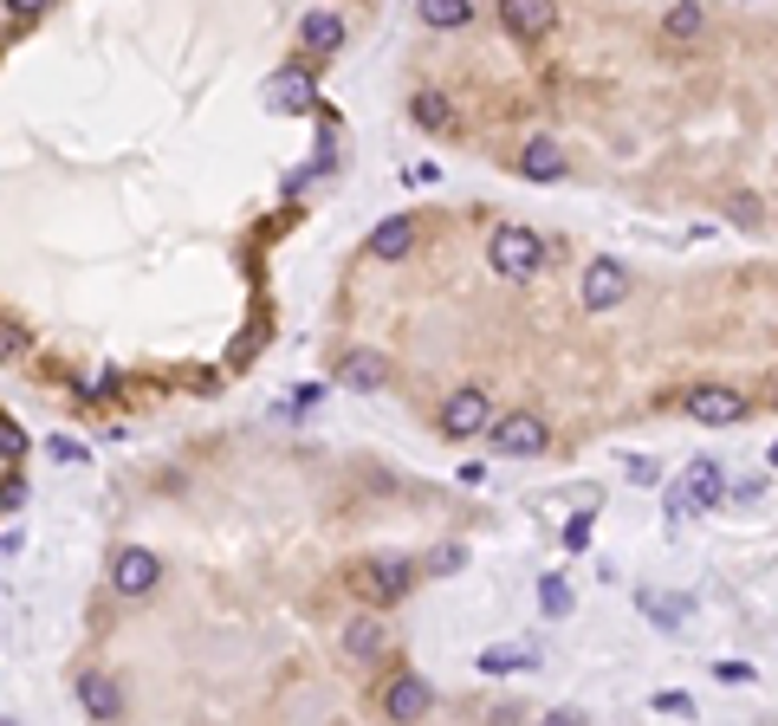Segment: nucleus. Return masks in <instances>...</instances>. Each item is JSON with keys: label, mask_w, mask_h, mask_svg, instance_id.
Returning a JSON list of instances; mask_svg holds the SVG:
<instances>
[{"label": "nucleus", "mask_w": 778, "mask_h": 726, "mask_svg": "<svg viewBox=\"0 0 778 726\" xmlns=\"http://www.w3.org/2000/svg\"><path fill=\"white\" fill-rule=\"evenodd\" d=\"M486 267L500 272V279H539V272H545V240L532 228H493Z\"/></svg>", "instance_id": "f257e3e1"}, {"label": "nucleus", "mask_w": 778, "mask_h": 726, "mask_svg": "<svg viewBox=\"0 0 778 726\" xmlns=\"http://www.w3.org/2000/svg\"><path fill=\"white\" fill-rule=\"evenodd\" d=\"M486 435H493V448H500V455H545V441H552V428L532 416V409H513V416H500L493 428H486Z\"/></svg>", "instance_id": "f03ea898"}, {"label": "nucleus", "mask_w": 778, "mask_h": 726, "mask_svg": "<svg viewBox=\"0 0 778 726\" xmlns=\"http://www.w3.org/2000/svg\"><path fill=\"white\" fill-rule=\"evenodd\" d=\"M481 428H493V402H486L481 389H454L442 402V435L447 441H467V435H481Z\"/></svg>", "instance_id": "7ed1b4c3"}, {"label": "nucleus", "mask_w": 778, "mask_h": 726, "mask_svg": "<svg viewBox=\"0 0 778 726\" xmlns=\"http://www.w3.org/2000/svg\"><path fill=\"white\" fill-rule=\"evenodd\" d=\"M500 27H506L519 46H539V39L558 27V7L552 0H500Z\"/></svg>", "instance_id": "20e7f679"}, {"label": "nucleus", "mask_w": 778, "mask_h": 726, "mask_svg": "<svg viewBox=\"0 0 778 726\" xmlns=\"http://www.w3.org/2000/svg\"><path fill=\"white\" fill-rule=\"evenodd\" d=\"M357 584H364V597H376V604H396L408 584H415V565H408L403 551H390V558H371L357 571Z\"/></svg>", "instance_id": "39448f33"}, {"label": "nucleus", "mask_w": 778, "mask_h": 726, "mask_svg": "<svg viewBox=\"0 0 778 726\" xmlns=\"http://www.w3.org/2000/svg\"><path fill=\"white\" fill-rule=\"evenodd\" d=\"M713 499H720V460H695V467H688V480H681L674 499H668V513H674V519H688V513H707Z\"/></svg>", "instance_id": "423d86ee"}, {"label": "nucleus", "mask_w": 778, "mask_h": 726, "mask_svg": "<svg viewBox=\"0 0 778 726\" xmlns=\"http://www.w3.org/2000/svg\"><path fill=\"white\" fill-rule=\"evenodd\" d=\"M688 416L707 421V428H733L746 416V396L740 389H720V382H701L695 396H688Z\"/></svg>", "instance_id": "0eeeda50"}, {"label": "nucleus", "mask_w": 778, "mask_h": 726, "mask_svg": "<svg viewBox=\"0 0 778 726\" xmlns=\"http://www.w3.org/2000/svg\"><path fill=\"white\" fill-rule=\"evenodd\" d=\"M429 707H435V688H429L422 675H396V682L383 688V714H390V720H422Z\"/></svg>", "instance_id": "6e6552de"}, {"label": "nucleus", "mask_w": 778, "mask_h": 726, "mask_svg": "<svg viewBox=\"0 0 778 726\" xmlns=\"http://www.w3.org/2000/svg\"><path fill=\"white\" fill-rule=\"evenodd\" d=\"M163 577V558L156 551H144V545H130V551H117V565H111V584L124 590V597H144L149 584Z\"/></svg>", "instance_id": "1a4fd4ad"}, {"label": "nucleus", "mask_w": 778, "mask_h": 726, "mask_svg": "<svg viewBox=\"0 0 778 726\" xmlns=\"http://www.w3.org/2000/svg\"><path fill=\"white\" fill-rule=\"evenodd\" d=\"M78 707H85L91 720H124V694H117V682L105 668H85V675H78Z\"/></svg>", "instance_id": "9d476101"}, {"label": "nucleus", "mask_w": 778, "mask_h": 726, "mask_svg": "<svg viewBox=\"0 0 778 726\" xmlns=\"http://www.w3.org/2000/svg\"><path fill=\"white\" fill-rule=\"evenodd\" d=\"M623 292H630V272H623V260H597V267L584 272V306H591V311L623 306Z\"/></svg>", "instance_id": "9b49d317"}, {"label": "nucleus", "mask_w": 778, "mask_h": 726, "mask_svg": "<svg viewBox=\"0 0 778 726\" xmlns=\"http://www.w3.org/2000/svg\"><path fill=\"white\" fill-rule=\"evenodd\" d=\"M337 382H344V389H383V382H390V357L351 350V357H337Z\"/></svg>", "instance_id": "f8f14e48"}, {"label": "nucleus", "mask_w": 778, "mask_h": 726, "mask_svg": "<svg viewBox=\"0 0 778 726\" xmlns=\"http://www.w3.org/2000/svg\"><path fill=\"white\" fill-rule=\"evenodd\" d=\"M298 46H305V52H337V46H344V20H337L332 7H312V13L298 20Z\"/></svg>", "instance_id": "ddd939ff"}, {"label": "nucleus", "mask_w": 778, "mask_h": 726, "mask_svg": "<svg viewBox=\"0 0 778 726\" xmlns=\"http://www.w3.org/2000/svg\"><path fill=\"white\" fill-rule=\"evenodd\" d=\"M519 176H532V182H558V176H564V150H558L552 137H532V143L519 150Z\"/></svg>", "instance_id": "4468645a"}, {"label": "nucleus", "mask_w": 778, "mask_h": 726, "mask_svg": "<svg viewBox=\"0 0 778 726\" xmlns=\"http://www.w3.org/2000/svg\"><path fill=\"white\" fill-rule=\"evenodd\" d=\"M383 649H390V623H383V616H357V623L344 629V655H357V662H376Z\"/></svg>", "instance_id": "2eb2a0df"}, {"label": "nucleus", "mask_w": 778, "mask_h": 726, "mask_svg": "<svg viewBox=\"0 0 778 726\" xmlns=\"http://www.w3.org/2000/svg\"><path fill=\"white\" fill-rule=\"evenodd\" d=\"M266 105L273 111H312V78L305 72H279V78H266Z\"/></svg>", "instance_id": "dca6fc26"}, {"label": "nucleus", "mask_w": 778, "mask_h": 726, "mask_svg": "<svg viewBox=\"0 0 778 726\" xmlns=\"http://www.w3.org/2000/svg\"><path fill=\"white\" fill-rule=\"evenodd\" d=\"M408 247H415V221H408V215H390V221L371 233V260H403Z\"/></svg>", "instance_id": "f3484780"}, {"label": "nucleus", "mask_w": 778, "mask_h": 726, "mask_svg": "<svg viewBox=\"0 0 778 726\" xmlns=\"http://www.w3.org/2000/svg\"><path fill=\"white\" fill-rule=\"evenodd\" d=\"M668 39L674 46H688V39H701V27H707V13H701V0H681V7H668Z\"/></svg>", "instance_id": "a211bd4d"}, {"label": "nucleus", "mask_w": 778, "mask_h": 726, "mask_svg": "<svg viewBox=\"0 0 778 726\" xmlns=\"http://www.w3.org/2000/svg\"><path fill=\"white\" fill-rule=\"evenodd\" d=\"M408 111H415L422 130H447V123H454V105H447L442 91H415V105H408Z\"/></svg>", "instance_id": "6ab92c4d"}, {"label": "nucleus", "mask_w": 778, "mask_h": 726, "mask_svg": "<svg viewBox=\"0 0 778 726\" xmlns=\"http://www.w3.org/2000/svg\"><path fill=\"white\" fill-rule=\"evenodd\" d=\"M415 7H422L429 27H467V13H474L467 0H415Z\"/></svg>", "instance_id": "aec40b11"}, {"label": "nucleus", "mask_w": 778, "mask_h": 726, "mask_svg": "<svg viewBox=\"0 0 778 726\" xmlns=\"http://www.w3.org/2000/svg\"><path fill=\"white\" fill-rule=\"evenodd\" d=\"M642 610L656 616L662 629H674V623H681V616L695 610V604H688V597H662V590H642Z\"/></svg>", "instance_id": "412c9836"}, {"label": "nucleus", "mask_w": 778, "mask_h": 726, "mask_svg": "<svg viewBox=\"0 0 778 726\" xmlns=\"http://www.w3.org/2000/svg\"><path fill=\"white\" fill-rule=\"evenodd\" d=\"M481 668H486V675H519V668H539V655H532V649H486Z\"/></svg>", "instance_id": "4be33fe9"}, {"label": "nucleus", "mask_w": 778, "mask_h": 726, "mask_svg": "<svg viewBox=\"0 0 778 726\" xmlns=\"http://www.w3.org/2000/svg\"><path fill=\"white\" fill-rule=\"evenodd\" d=\"M539 604H545V616H564L571 610V584H564V577H545V584H539Z\"/></svg>", "instance_id": "5701e85b"}, {"label": "nucleus", "mask_w": 778, "mask_h": 726, "mask_svg": "<svg viewBox=\"0 0 778 726\" xmlns=\"http://www.w3.org/2000/svg\"><path fill=\"white\" fill-rule=\"evenodd\" d=\"M461 565H467V551H461V545H442V551L429 558V571H435V577H454Z\"/></svg>", "instance_id": "b1692460"}, {"label": "nucleus", "mask_w": 778, "mask_h": 726, "mask_svg": "<svg viewBox=\"0 0 778 726\" xmlns=\"http://www.w3.org/2000/svg\"><path fill=\"white\" fill-rule=\"evenodd\" d=\"M46 455H52V460H85V448H78L72 435H52V441H46Z\"/></svg>", "instance_id": "393cba45"}, {"label": "nucleus", "mask_w": 778, "mask_h": 726, "mask_svg": "<svg viewBox=\"0 0 778 726\" xmlns=\"http://www.w3.org/2000/svg\"><path fill=\"white\" fill-rule=\"evenodd\" d=\"M0 448H7V460H20V448H27V435H20V421H7V428H0Z\"/></svg>", "instance_id": "a878e982"}, {"label": "nucleus", "mask_w": 778, "mask_h": 726, "mask_svg": "<svg viewBox=\"0 0 778 726\" xmlns=\"http://www.w3.org/2000/svg\"><path fill=\"white\" fill-rule=\"evenodd\" d=\"M630 480H636V487H656V480H662V467H656V460H630Z\"/></svg>", "instance_id": "bb28decb"}, {"label": "nucleus", "mask_w": 778, "mask_h": 726, "mask_svg": "<svg viewBox=\"0 0 778 726\" xmlns=\"http://www.w3.org/2000/svg\"><path fill=\"white\" fill-rule=\"evenodd\" d=\"M713 675H720V682H752V662H720Z\"/></svg>", "instance_id": "cd10ccee"}, {"label": "nucleus", "mask_w": 778, "mask_h": 726, "mask_svg": "<svg viewBox=\"0 0 778 726\" xmlns=\"http://www.w3.org/2000/svg\"><path fill=\"white\" fill-rule=\"evenodd\" d=\"M46 0H7V13H39Z\"/></svg>", "instance_id": "c85d7f7f"}, {"label": "nucleus", "mask_w": 778, "mask_h": 726, "mask_svg": "<svg viewBox=\"0 0 778 726\" xmlns=\"http://www.w3.org/2000/svg\"><path fill=\"white\" fill-rule=\"evenodd\" d=\"M772 402H778V389H772Z\"/></svg>", "instance_id": "c756f323"}]
</instances>
